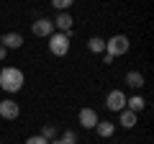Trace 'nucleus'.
<instances>
[{"instance_id": "nucleus-1", "label": "nucleus", "mask_w": 154, "mask_h": 144, "mask_svg": "<svg viewBox=\"0 0 154 144\" xmlns=\"http://www.w3.org/2000/svg\"><path fill=\"white\" fill-rule=\"evenodd\" d=\"M23 85H26V75H23V70H18V67H0V90H5V93L16 95L23 90Z\"/></svg>"}, {"instance_id": "nucleus-2", "label": "nucleus", "mask_w": 154, "mask_h": 144, "mask_svg": "<svg viewBox=\"0 0 154 144\" xmlns=\"http://www.w3.org/2000/svg\"><path fill=\"white\" fill-rule=\"evenodd\" d=\"M46 46H49V54H54V57H67V54H69V46H72L69 33L54 31L49 39H46Z\"/></svg>"}, {"instance_id": "nucleus-3", "label": "nucleus", "mask_w": 154, "mask_h": 144, "mask_svg": "<svg viewBox=\"0 0 154 144\" xmlns=\"http://www.w3.org/2000/svg\"><path fill=\"white\" fill-rule=\"evenodd\" d=\"M128 46H131V41H128L126 33H116V36L105 39V54L116 59V57H123V54H126Z\"/></svg>"}, {"instance_id": "nucleus-4", "label": "nucleus", "mask_w": 154, "mask_h": 144, "mask_svg": "<svg viewBox=\"0 0 154 144\" xmlns=\"http://www.w3.org/2000/svg\"><path fill=\"white\" fill-rule=\"evenodd\" d=\"M105 108L108 111H113V113H121L123 108H126V93L123 90H110L108 95H105Z\"/></svg>"}, {"instance_id": "nucleus-5", "label": "nucleus", "mask_w": 154, "mask_h": 144, "mask_svg": "<svg viewBox=\"0 0 154 144\" xmlns=\"http://www.w3.org/2000/svg\"><path fill=\"white\" fill-rule=\"evenodd\" d=\"M18 116H21V105H18L13 98L0 100V121H3V118H5V121H16Z\"/></svg>"}, {"instance_id": "nucleus-6", "label": "nucleus", "mask_w": 154, "mask_h": 144, "mask_svg": "<svg viewBox=\"0 0 154 144\" xmlns=\"http://www.w3.org/2000/svg\"><path fill=\"white\" fill-rule=\"evenodd\" d=\"M31 31H33V36H41V39H49L51 33H54V23H51V18L41 16V18H36V21L31 23Z\"/></svg>"}, {"instance_id": "nucleus-7", "label": "nucleus", "mask_w": 154, "mask_h": 144, "mask_svg": "<svg viewBox=\"0 0 154 144\" xmlns=\"http://www.w3.org/2000/svg\"><path fill=\"white\" fill-rule=\"evenodd\" d=\"M77 121H80V126H82V129H95L100 118H98V111H95V108H88V105H85V108H80Z\"/></svg>"}, {"instance_id": "nucleus-8", "label": "nucleus", "mask_w": 154, "mask_h": 144, "mask_svg": "<svg viewBox=\"0 0 154 144\" xmlns=\"http://www.w3.org/2000/svg\"><path fill=\"white\" fill-rule=\"evenodd\" d=\"M51 23H54V31L69 33L72 26H75V18H72L69 13H57V18H51Z\"/></svg>"}, {"instance_id": "nucleus-9", "label": "nucleus", "mask_w": 154, "mask_h": 144, "mask_svg": "<svg viewBox=\"0 0 154 144\" xmlns=\"http://www.w3.org/2000/svg\"><path fill=\"white\" fill-rule=\"evenodd\" d=\"M0 46H5L8 52H11V49H21V46H23V36L18 31H8V33L0 36Z\"/></svg>"}, {"instance_id": "nucleus-10", "label": "nucleus", "mask_w": 154, "mask_h": 144, "mask_svg": "<svg viewBox=\"0 0 154 144\" xmlns=\"http://www.w3.org/2000/svg\"><path fill=\"white\" fill-rule=\"evenodd\" d=\"M95 131H98V136H100V139H110V136L116 134V124H113V121H108V118H100L98 126H95Z\"/></svg>"}, {"instance_id": "nucleus-11", "label": "nucleus", "mask_w": 154, "mask_h": 144, "mask_svg": "<svg viewBox=\"0 0 154 144\" xmlns=\"http://www.w3.org/2000/svg\"><path fill=\"white\" fill-rule=\"evenodd\" d=\"M123 83H126L128 88H134V90H141L144 88V75H141V72H136V70H128L126 77H123Z\"/></svg>"}, {"instance_id": "nucleus-12", "label": "nucleus", "mask_w": 154, "mask_h": 144, "mask_svg": "<svg viewBox=\"0 0 154 144\" xmlns=\"http://www.w3.org/2000/svg\"><path fill=\"white\" fill-rule=\"evenodd\" d=\"M144 108H146V100H144L139 93L131 95V98H126V111H131V113H136V116H139Z\"/></svg>"}, {"instance_id": "nucleus-13", "label": "nucleus", "mask_w": 154, "mask_h": 144, "mask_svg": "<svg viewBox=\"0 0 154 144\" xmlns=\"http://www.w3.org/2000/svg\"><path fill=\"white\" fill-rule=\"evenodd\" d=\"M118 124H121L123 129H134L139 124V116L136 113H131V111H126V108H123L121 113H118Z\"/></svg>"}, {"instance_id": "nucleus-14", "label": "nucleus", "mask_w": 154, "mask_h": 144, "mask_svg": "<svg viewBox=\"0 0 154 144\" xmlns=\"http://www.w3.org/2000/svg\"><path fill=\"white\" fill-rule=\"evenodd\" d=\"M88 52H93V54H105V39H100V36L88 39Z\"/></svg>"}, {"instance_id": "nucleus-15", "label": "nucleus", "mask_w": 154, "mask_h": 144, "mask_svg": "<svg viewBox=\"0 0 154 144\" xmlns=\"http://www.w3.org/2000/svg\"><path fill=\"white\" fill-rule=\"evenodd\" d=\"M38 136H44L46 142H54V139H57V129L51 126V124H44V126H41V131H38Z\"/></svg>"}, {"instance_id": "nucleus-16", "label": "nucleus", "mask_w": 154, "mask_h": 144, "mask_svg": "<svg viewBox=\"0 0 154 144\" xmlns=\"http://www.w3.org/2000/svg\"><path fill=\"white\" fill-rule=\"evenodd\" d=\"M57 144H77V134H75V131H69V129H67V131L62 134L59 139H57Z\"/></svg>"}, {"instance_id": "nucleus-17", "label": "nucleus", "mask_w": 154, "mask_h": 144, "mask_svg": "<svg viewBox=\"0 0 154 144\" xmlns=\"http://www.w3.org/2000/svg\"><path fill=\"white\" fill-rule=\"evenodd\" d=\"M51 5H54V11H59V13H67V11L72 8V0H54Z\"/></svg>"}, {"instance_id": "nucleus-18", "label": "nucleus", "mask_w": 154, "mask_h": 144, "mask_svg": "<svg viewBox=\"0 0 154 144\" xmlns=\"http://www.w3.org/2000/svg\"><path fill=\"white\" fill-rule=\"evenodd\" d=\"M23 144H49V142H46L44 136H38V134H33V136H28V139H26Z\"/></svg>"}, {"instance_id": "nucleus-19", "label": "nucleus", "mask_w": 154, "mask_h": 144, "mask_svg": "<svg viewBox=\"0 0 154 144\" xmlns=\"http://www.w3.org/2000/svg\"><path fill=\"white\" fill-rule=\"evenodd\" d=\"M113 62H116L113 57H108V54H103V64H113Z\"/></svg>"}, {"instance_id": "nucleus-20", "label": "nucleus", "mask_w": 154, "mask_h": 144, "mask_svg": "<svg viewBox=\"0 0 154 144\" xmlns=\"http://www.w3.org/2000/svg\"><path fill=\"white\" fill-rule=\"evenodd\" d=\"M5 57H8V49H5V46H0V62L5 59Z\"/></svg>"}]
</instances>
